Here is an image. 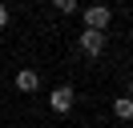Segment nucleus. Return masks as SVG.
Wrapping results in <instances>:
<instances>
[{"label": "nucleus", "mask_w": 133, "mask_h": 128, "mask_svg": "<svg viewBox=\"0 0 133 128\" xmlns=\"http://www.w3.org/2000/svg\"><path fill=\"white\" fill-rule=\"evenodd\" d=\"M109 20H113V12H109L105 4H93V8H85V28H93V32H105V28H109Z\"/></svg>", "instance_id": "f257e3e1"}, {"label": "nucleus", "mask_w": 133, "mask_h": 128, "mask_svg": "<svg viewBox=\"0 0 133 128\" xmlns=\"http://www.w3.org/2000/svg\"><path fill=\"white\" fill-rule=\"evenodd\" d=\"M77 44H81V52H85V56H101V52H105V32H93V28H85Z\"/></svg>", "instance_id": "f03ea898"}, {"label": "nucleus", "mask_w": 133, "mask_h": 128, "mask_svg": "<svg viewBox=\"0 0 133 128\" xmlns=\"http://www.w3.org/2000/svg\"><path fill=\"white\" fill-rule=\"evenodd\" d=\"M49 104H52V112H69V108H73V88H69V84L52 88V92H49Z\"/></svg>", "instance_id": "7ed1b4c3"}, {"label": "nucleus", "mask_w": 133, "mask_h": 128, "mask_svg": "<svg viewBox=\"0 0 133 128\" xmlns=\"http://www.w3.org/2000/svg\"><path fill=\"white\" fill-rule=\"evenodd\" d=\"M36 88H41V76L32 68H20L16 72V92H36Z\"/></svg>", "instance_id": "20e7f679"}, {"label": "nucleus", "mask_w": 133, "mask_h": 128, "mask_svg": "<svg viewBox=\"0 0 133 128\" xmlns=\"http://www.w3.org/2000/svg\"><path fill=\"white\" fill-rule=\"evenodd\" d=\"M113 112H117V116H121V120H129V116H133V104H129V100H125V96H121V100L113 104Z\"/></svg>", "instance_id": "39448f33"}, {"label": "nucleus", "mask_w": 133, "mask_h": 128, "mask_svg": "<svg viewBox=\"0 0 133 128\" xmlns=\"http://www.w3.org/2000/svg\"><path fill=\"white\" fill-rule=\"evenodd\" d=\"M52 8L57 12H77V0H52Z\"/></svg>", "instance_id": "423d86ee"}, {"label": "nucleus", "mask_w": 133, "mask_h": 128, "mask_svg": "<svg viewBox=\"0 0 133 128\" xmlns=\"http://www.w3.org/2000/svg\"><path fill=\"white\" fill-rule=\"evenodd\" d=\"M4 24H8V4L0 0V28H4Z\"/></svg>", "instance_id": "0eeeda50"}]
</instances>
